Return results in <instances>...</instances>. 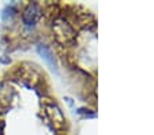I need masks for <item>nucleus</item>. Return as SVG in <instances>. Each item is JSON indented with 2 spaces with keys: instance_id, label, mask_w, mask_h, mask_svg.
Returning <instances> with one entry per match:
<instances>
[{
  "instance_id": "obj_1",
  "label": "nucleus",
  "mask_w": 154,
  "mask_h": 135,
  "mask_svg": "<svg viewBox=\"0 0 154 135\" xmlns=\"http://www.w3.org/2000/svg\"><path fill=\"white\" fill-rule=\"evenodd\" d=\"M53 32H55L57 40L61 42H66V41H68V40H71L74 35L72 27H71L67 22L61 21V19H57V21L53 23Z\"/></svg>"
},
{
  "instance_id": "obj_2",
  "label": "nucleus",
  "mask_w": 154,
  "mask_h": 135,
  "mask_svg": "<svg viewBox=\"0 0 154 135\" xmlns=\"http://www.w3.org/2000/svg\"><path fill=\"white\" fill-rule=\"evenodd\" d=\"M38 18H40V8L37 4H30L27 10L23 12V22L26 26L32 27L37 23Z\"/></svg>"
},
{
  "instance_id": "obj_3",
  "label": "nucleus",
  "mask_w": 154,
  "mask_h": 135,
  "mask_svg": "<svg viewBox=\"0 0 154 135\" xmlns=\"http://www.w3.org/2000/svg\"><path fill=\"white\" fill-rule=\"evenodd\" d=\"M37 51L38 53L41 55V57H42L45 62L48 63V64L51 66L52 68L56 67V63H55V59H53V56H52V52H51V49L48 47H45V45H38L37 47Z\"/></svg>"
},
{
  "instance_id": "obj_4",
  "label": "nucleus",
  "mask_w": 154,
  "mask_h": 135,
  "mask_svg": "<svg viewBox=\"0 0 154 135\" xmlns=\"http://www.w3.org/2000/svg\"><path fill=\"white\" fill-rule=\"evenodd\" d=\"M47 111H48V113L51 115V118H52L55 121H57V123H63L64 121L63 112L60 111V108H59L57 105L49 104V105H47Z\"/></svg>"
},
{
  "instance_id": "obj_5",
  "label": "nucleus",
  "mask_w": 154,
  "mask_h": 135,
  "mask_svg": "<svg viewBox=\"0 0 154 135\" xmlns=\"http://www.w3.org/2000/svg\"><path fill=\"white\" fill-rule=\"evenodd\" d=\"M8 15H10V17H12V15H14V7H12V6H8L3 11V18H4V19H6Z\"/></svg>"
}]
</instances>
